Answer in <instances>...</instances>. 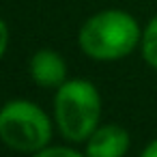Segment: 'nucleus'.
I'll use <instances>...</instances> for the list:
<instances>
[{
  "label": "nucleus",
  "mask_w": 157,
  "mask_h": 157,
  "mask_svg": "<svg viewBox=\"0 0 157 157\" xmlns=\"http://www.w3.org/2000/svg\"><path fill=\"white\" fill-rule=\"evenodd\" d=\"M129 148V133L121 125L97 127L86 142V157H123Z\"/></svg>",
  "instance_id": "4"
},
{
  "label": "nucleus",
  "mask_w": 157,
  "mask_h": 157,
  "mask_svg": "<svg viewBox=\"0 0 157 157\" xmlns=\"http://www.w3.org/2000/svg\"><path fill=\"white\" fill-rule=\"evenodd\" d=\"M140 41L138 22L118 9L95 13L84 22L78 35L82 52L95 60H118L136 50Z\"/></svg>",
  "instance_id": "1"
},
{
  "label": "nucleus",
  "mask_w": 157,
  "mask_h": 157,
  "mask_svg": "<svg viewBox=\"0 0 157 157\" xmlns=\"http://www.w3.org/2000/svg\"><path fill=\"white\" fill-rule=\"evenodd\" d=\"M35 157H84L82 153L67 148V146H45L35 153Z\"/></svg>",
  "instance_id": "7"
},
{
  "label": "nucleus",
  "mask_w": 157,
  "mask_h": 157,
  "mask_svg": "<svg viewBox=\"0 0 157 157\" xmlns=\"http://www.w3.org/2000/svg\"><path fill=\"white\" fill-rule=\"evenodd\" d=\"M30 75L43 88L63 86L67 82V65L54 50H39L30 58Z\"/></svg>",
  "instance_id": "5"
},
{
  "label": "nucleus",
  "mask_w": 157,
  "mask_h": 157,
  "mask_svg": "<svg viewBox=\"0 0 157 157\" xmlns=\"http://www.w3.org/2000/svg\"><path fill=\"white\" fill-rule=\"evenodd\" d=\"M7 45H9V28H7L5 20H0V58L5 56Z\"/></svg>",
  "instance_id": "8"
},
{
  "label": "nucleus",
  "mask_w": 157,
  "mask_h": 157,
  "mask_svg": "<svg viewBox=\"0 0 157 157\" xmlns=\"http://www.w3.org/2000/svg\"><path fill=\"white\" fill-rule=\"evenodd\" d=\"M54 114L60 133L71 142H84L99 127L101 97L86 80H67L58 86L54 99Z\"/></svg>",
  "instance_id": "2"
},
{
  "label": "nucleus",
  "mask_w": 157,
  "mask_h": 157,
  "mask_svg": "<svg viewBox=\"0 0 157 157\" xmlns=\"http://www.w3.org/2000/svg\"><path fill=\"white\" fill-rule=\"evenodd\" d=\"M140 157H157V140H153L144 151H142V155Z\"/></svg>",
  "instance_id": "9"
},
{
  "label": "nucleus",
  "mask_w": 157,
  "mask_h": 157,
  "mask_svg": "<svg viewBox=\"0 0 157 157\" xmlns=\"http://www.w3.org/2000/svg\"><path fill=\"white\" fill-rule=\"evenodd\" d=\"M52 125L48 114L33 101H9L0 108V140L20 153H37L50 144Z\"/></svg>",
  "instance_id": "3"
},
{
  "label": "nucleus",
  "mask_w": 157,
  "mask_h": 157,
  "mask_svg": "<svg viewBox=\"0 0 157 157\" xmlns=\"http://www.w3.org/2000/svg\"><path fill=\"white\" fill-rule=\"evenodd\" d=\"M142 56L144 60L157 69V15L148 22L142 33Z\"/></svg>",
  "instance_id": "6"
}]
</instances>
